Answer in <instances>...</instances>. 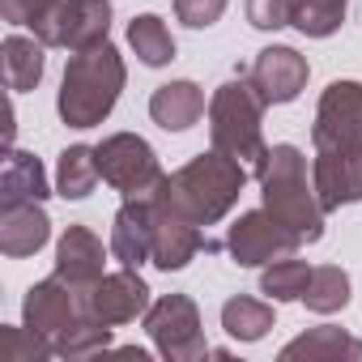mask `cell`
Wrapping results in <instances>:
<instances>
[{"label":"cell","instance_id":"30","mask_svg":"<svg viewBox=\"0 0 362 362\" xmlns=\"http://www.w3.org/2000/svg\"><path fill=\"white\" fill-rule=\"evenodd\" d=\"M56 345L43 341V332L26 328V337H18V328H5L0 332V358H47Z\"/></svg>","mask_w":362,"mask_h":362},{"label":"cell","instance_id":"14","mask_svg":"<svg viewBox=\"0 0 362 362\" xmlns=\"http://www.w3.org/2000/svg\"><path fill=\"white\" fill-rule=\"evenodd\" d=\"M111 252L124 269H136L141 260H149V252H153V197H132L115 214Z\"/></svg>","mask_w":362,"mask_h":362},{"label":"cell","instance_id":"28","mask_svg":"<svg viewBox=\"0 0 362 362\" xmlns=\"http://www.w3.org/2000/svg\"><path fill=\"white\" fill-rule=\"evenodd\" d=\"M107 345H111V324H98V320L86 315V320H77L73 328L60 332L56 354H64V358H90V354H98Z\"/></svg>","mask_w":362,"mask_h":362},{"label":"cell","instance_id":"27","mask_svg":"<svg viewBox=\"0 0 362 362\" xmlns=\"http://www.w3.org/2000/svg\"><path fill=\"white\" fill-rule=\"evenodd\" d=\"M345 5L349 0H298L294 5V26L311 39H328L341 22H345Z\"/></svg>","mask_w":362,"mask_h":362},{"label":"cell","instance_id":"21","mask_svg":"<svg viewBox=\"0 0 362 362\" xmlns=\"http://www.w3.org/2000/svg\"><path fill=\"white\" fill-rule=\"evenodd\" d=\"M43 77V43L35 39H22V35H9L5 39V81L13 94L22 90H35Z\"/></svg>","mask_w":362,"mask_h":362},{"label":"cell","instance_id":"5","mask_svg":"<svg viewBox=\"0 0 362 362\" xmlns=\"http://www.w3.org/2000/svg\"><path fill=\"white\" fill-rule=\"evenodd\" d=\"M98 175L115 192H124L128 201L132 197H149L158 184H162V166H158V153L132 136V132H119V136H107L98 149Z\"/></svg>","mask_w":362,"mask_h":362},{"label":"cell","instance_id":"23","mask_svg":"<svg viewBox=\"0 0 362 362\" xmlns=\"http://www.w3.org/2000/svg\"><path fill=\"white\" fill-rule=\"evenodd\" d=\"M307 281H311L307 260L281 256V260H273V269H264V277H260V294H269L273 303H294V298L307 294Z\"/></svg>","mask_w":362,"mask_h":362},{"label":"cell","instance_id":"31","mask_svg":"<svg viewBox=\"0 0 362 362\" xmlns=\"http://www.w3.org/2000/svg\"><path fill=\"white\" fill-rule=\"evenodd\" d=\"M56 5H64V0H0V13L13 26H39Z\"/></svg>","mask_w":362,"mask_h":362},{"label":"cell","instance_id":"15","mask_svg":"<svg viewBox=\"0 0 362 362\" xmlns=\"http://www.w3.org/2000/svg\"><path fill=\"white\" fill-rule=\"evenodd\" d=\"M103 243L94 230L86 226H69L64 239H60V252H56V277H64L73 290H90L98 277H103Z\"/></svg>","mask_w":362,"mask_h":362},{"label":"cell","instance_id":"25","mask_svg":"<svg viewBox=\"0 0 362 362\" xmlns=\"http://www.w3.org/2000/svg\"><path fill=\"white\" fill-rule=\"evenodd\" d=\"M303 303H307L311 311H320V315L341 311V307L349 303V277H345L337 264H320V269H311V281H307Z\"/></svg>","mask_w":362,"mask_h":362},{"label":"cell","instance_id":"4","mask_svg":"<svg viewBox=\"0 0 362 362\" xmlns=\"http://www.w3.org/2000/svg\"><path fill=\"white\" fill-rule=\"evenodd\" d=\"M260 111H264V98L256 94L252 81H226L209 103L214 149L243 166H260L269 153L260 141Z\"/></svg>","mask_w":362,"mask_h":362},{"label":"cell","instance_id":"8","mask_svg":"<svg viewBox=\"0 0 362 362\" xmlns=\"http://www.w3.org/2000/svg\"><path fill=\"white\" fill-rule=\"evenodd\" d=\"M311 141L315 149H362V86L358 81H332L324 90Z\"/></svg>","mask_w":362,"mask_h":362},{"label":"cell","instance_id":"12","mask_svg":"<svg viewBox=\"0 0 362 362\" xmlns=\"http://www.w3.org/2000/svg\"><path fill=\"white\" fill-rule=\"evenodd\" d=\"M247 81L256 86V94L264 98V107L273 103H290L298 98V90L307 86V60L294 47H264L247 73Z\"/></svg>","mask_w":362,"mask_h":362},{"label":"cell","instance_id":"18","mask_svg":"<svg viewBox=\"0 0 362 362\" xmlns=\"http://www.w3.org/2000/svg\"><path fill=\"white\" fill-rule=\"evenodd\" d=\"M205 111V94L192 86V81H170V86H158L153 98H149V115L153 124H162L166 132H184L201 119Z\"/></svg>","mask_w":362,"mask_h":362},{"label":"cell","instance_id":"10","mask_svg":"<svg viewBox=\"0 0 362 362\" xmlns=\"http://www.w3.org/2000/svg\"><path fill=\"white\" fill-rule=\"evenodd\" d=\"M311 188H315L324 214L362 201V149H315Z\"/></svg>","mask_w":362,"mask_h":362},{"label":"cell","instance_id":"17","mask_svg":"<svg viewBox=\"0 0 362 362\" xmlns=\"http://www.w3.org/2000/svg\"><path fill=\"white\" fill-rule=\"evenodd\" d=\"M47 214L39 209V201L30 205H5V218H0V252L5 256H35L47 243Z\"/></svg>","mask_w":362,"mask_h":362},{"label":"cell","instance_id":"26","mask_svg":"<svg viewBox=\"0 0 362 362\" xmlns=\"http://www.w3.org/2000/svg\"><path fill=\"white\" fill-rule=\"evenodd\" d=\"M337 354L362 358V341H349L341 328H315L281 349V358H337Z\"/></svg>","mask_w":362,"mask_h":362},{"label":"cell","instance_id":"11","mask_svg":"<svg viewBox=\"0 0 362 362\" xmlns=\"http://www.w3.org/2000/svg\"><path fill=\"white\" fill-rule=\"evenodd\" d=\"M81 307H86V315L98 320V324H128V320H136V315L149 307V290H145V281H141L132 269H124V273L98 277V281L81 294Z\"/></svg>","mask_w":362,"mask_h":362},{"label":"cell","instance_id":"24","mask_svg":"<svg viewBox=\"0 0 362 362\" xmlns=\"http://www.w3.org/2000/svg\"><path fill=\"white\" fill-rule=\"evenodd\" d=\"M222 328L239 341H260L273 328V307L256 303V298H230L222 307Z\"/></svg>","mask_w":362,"mask_h":362},{"label":"cell","instance_id":"1","mask_svg":"<svg viewBox=\"0 0 362 362\" xmlns=\"http://www.w3.org/2000/svg\"><path fill=\"white\" fill-rule=\"evenodd\" d=\"M243 184H247V166L214 149V153L192 158L184 170L162 175V184L149 197L158 209H166L175 218H184L192 226H209L239 201Z\"/></svg>","mask_w":362,"mask_h":362},{"label":"cell","instance_id":"20","mask_svg":"<svg viewBox=\"0 0 362 362\" xmlns=\"http://www.w3.org/2000/svg\"><path fill=\"white\" fill-rule=\"evenodd\" d=\"M98 179H103V175H98V153H94V149H86V145H69V149L60 153L56 188H60L64 201H81V197H90Z\"/></svg>","mask_w":362,"mask_h":362},{"label":"cell","instance_id":"19","mask_svg":"<svg viewBox=\"0 0 362 362\" xmlns=\"http://www.w3.org/2000/svg\"><path fill=\"white\" fill-rule=\"evenodd\" d=\"M0 201L5 205H30V201H43L47 197V175L39 166V158L30 153H9L5 162V175H0Z\"/></svg>","mask_w":362,"mask_h":362},{"label":"cell","instance_id":"6","mask_svg":"<svg viewBox=\"0 0 362 362\" xmlns=\"http://www.w3.org/2000/svg\"><path fill=\"white\" fill-rule=\"evenodd\" d=\"M107 30H111V0H64L35 26L43 47H69V52L107 43Z\"/></svg>","mask_w":362,"mask_h":362},{"label":"cell","instance_id":"32","mask_svg":"<svg viewBox=\"0 0 362 362\" xmlns=\"http://www.w3.org/2000/svg\"><path fill=\"white\" fill-rule=\"evenodd\" d=\"M175 13L184 26L201 30V26H214L226 13V0H175Z\"/></svg>","mask_w":362,"mask_h":362},{"label":"cell","instance_id":"7","mask_svg":"<svg viewBox=\"0 0 362 362\" xmlns=\"http://www.w3.org/2000/svg\"><path fill=\"white\" fill-rule=\"evenodd\" d=\"M145 332L153 337V345H158L162 358H201V354H209V345L201 337L197 303L184 298V294L158 298L149 307V315H145Z\"/></svg>","mask_w":362,"mask_h":362},{"label":"cell","instance_id":"22","mask_svg":"<svg viewBox=\"0 0 362 362\" xmlns=\"http://www.w3.org/2000/svg\"><path fill=\"white\" fill-rule=\"evenodd\" d=\"M128 43H132V52L141 56V64H149V69H162V64L175 60V39H170V30L162 26V18H153V13L132 18Z\"/></svg>","mask_w":362,"mask_h":362},{"label":"cell","instance_id":"3","mask_svg":"<svg viewBox=\"0 0 362 362\" xmlns=\"http://www.w3.org/2000/svg\"><path fill=\"white\" fill-rule=\"evenodd\" d=\"M124 90V60L111 43L73 52L60 86V115L73 128H94L111 115L115 98Z\"/></svg>","mask_w":362,"mask_h":362},{"label":"cell","instance_id":"13","mask_svg":"<svg viewBox=\"0 0 362 362\" xmlns=\"http://www.w3.org/2000/svg\"><path fill=\"white\" fill-rule=\"evenodd\" d=\"M73 294H77V290H73L64 277H52V281L30 286V294H26V328H35V332H43V337H56V332L73 328L77 315L86 311Z\"/></svg>","mask_w":362,"mask_h":362},{"label":"cell","instance_id":"9","mask_svg":"<svg viewBox=\"0 0 362 362\" xmlns=\"http://www.w3.org/2000/svg\"><path fill=\"white\" fill-rule=\"evenodd\" d=\"M298 243H303V239H298L290 226H281L269 209L243 214V218L230 226V256H235V264H243V269H256V264H264V260L294 256Z\"/></svg>","mask_w":362,"mask_h":362},{"label":"cell","instance_id":"16","mask_svg":"<svg viewBox=\"0 0 362 362\" xmlns=\"http://www.w3.org/2000/svg\"><path fill=\"white\" fill-rule=\"evenodd\" d=\"M197 252H201V235H197V226L153 205V252H149V260H153L158 269L170 273V269H184Z\"/></svg>","mask_w":362,"mask_h":362},{"label":"cell","instance_id":"2","mask_svg":"<svg viewBox=\"0 0 362 362\" xmlns=\"http://www.w3.org/2000/svg\"><path fill=\"white\" fill-rule=\"evenodd\" d=\"M256 179L264 188V209L281 226H290L303 243H315L324 235V205L315 188H307V158L294 145H273L256 166Z\"/></svg>","mask_w":362,"mask_h":362},{"label":"cell","instance_id":"29","mask_svg":"<svg viewBox=\"0 0 362 362\" xmlns=\"http://www.w3.org/2000/svg\"><path fill=\"white\" fill-rule=\"evenodd\" d=\"M294 5H298V0H247V22L256 30L294 26Z\"/></svg>","mask_w":362,"mask_h":362}]
</instances>
